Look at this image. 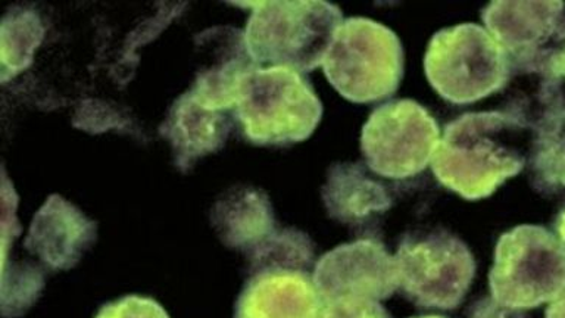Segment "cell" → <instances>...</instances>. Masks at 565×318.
Here are the masks:
<instances>
[{
	"mask_svg": "<svg viewBox=\"0 0 565 318\" xmlns=\"http://www.w3.org/2000/svg\"><path fill=\"white\" fill-rule=\"evenodd\" d=\"M527 128L501 110L467 113L446 124L431 159V170L445 188L467 201L497 192L524 170L519 141Z\"/></svg>",
	"mask_w": 565,
	"mask_h": 318,
	"instance_id": "1",
	"label": "cell"
},
{
	"mask_svg": "<svg viewBox=\"0 0 565 318\" xmlns=\"http://www.w3.org/2000/svg\"><path fill=\"white\" fill-rule=\"evenodd\" d=\"M250 8L245 30L247 52L258 66H287L309 73L322 65L343 13L316 0L234 3Z\"/></svg>",
	"mask_w": 565,
	"mask_h": 318,
	"instance_id": "2",
	"label": "cell"
},
{
	"mask_svg": "<svg viewBox=\"0 0 565 318\" xmlns=\"http://www.w3.org/2000/svg\"><path fill=\"white\" fill-rule=\"evenodd\" d=\"M233 115L250 144L289 146L316 131L322 104L303 73L255 66L243 80Z\"/></svg>",
	"mask_w": 565,
	"mask_h": 318,
	"instance_id": "3",
	"label": "cell"
},
{
	"mask_svg": "<svg viewBox=\"0 0 565 318\" xmlns=\"http://www.w3.org/2000/svg\"><path fill=\"white\" fill-rule=\"evenodd\" d=\"M331 86L353 104L395 95L404 77V47L395 31L370 18H348L322 61Z\"/></svg>",
	"mask_w": 565,
	"mask_h": 318,
	"instance_id": "4",
	"label": "cell"
},
{
	"mask_svg": "<svg viewBox=\"0 0 565 318\" xmlns=\"http://www.w3.org/2000/svg\"><path fill=\"white\" fill-rule=\"evenodd\" d=\"M490 295L502 307L525 311L552 303L565 290V246L542 225L503 233L489 273Z\"/></svg>",
	"mask_w": 565,
	"mask_h": 318,
	"instance_id": "5",
	"label": "cell"
},
{
	"mask_svg": "<svg viewBox=\"0 0 565 318\" xmlns=\"http://www.w3.org/2000/svg\"><path fill=\"white\" fill-rule=\"evenodd\" d=\"M424 71L441 99L468 105L501 92L510 64L488 30L466 22L433 35L424 56Z\"/></svg>",
	"mask_w": 565,
	"mask_h": 318,
	"instance_id": "6",
	"label": "cell"
},
{
	"mask_svg": "<svg viewBox=\"0 0 565 318\" xmlns=\"http://www.w3.org/2000/svg\"><path fill=\"white\" fill-rule=\"evenodd\" d=\"M395 259L402 292L422 308H457L476 276L470 247L445 230L408 234Z\"/></svg>",
	"mask_w": 565,
	"mask_h": 318,
	"instance_id": "7",
	"label": "cell"
},
{
	"mask_svg": "<svg viewBox=\"0 0 565 318\" xmlns=\"http://www.w3.org/2000/svg\"><path fill=\"white\" fill-rule=\"evenodd\" d=\"M439 141V124L413 99L380 105L361 131L366 166L374 174L392 180L409 179L426 170Z\"/></svg>",
	"mask_w": 565,
	"mask_h": 318,
	"instance_id": "8",
	"label": "cell"
},
{
	"mask_svg": "<svg viewBox=\"0 0 565 318\" xmlns=\"http://www.w3.org/2000/svg\"><path fill=\"white\" fill-rule=\"evenodd\" d=\"M486 30L510 66L558 65L565 49V3L492 2L481 9Z\"/></svg>",
	"mask_w": 565,
	"mask_h": 318,
	"instance_id": "9",
	"label": "cell"
},
{
	"mask_svg": "<svg viewBox=\"0 0 565 318\" xmlns=\"http://www.w3.org/2000/svg\"><path fill=\"white\" fill-rule=\"evenodd\" d=\"M321 303L340 298L384 300L399 289L395 256L377 239H360L327 252L312 273Z\"/></svg>",
	"mask_w": 565,
	"mask_h": 318,
	"instance_id": "10",
	"label": "cell"
},
{
	"mask_svg": "<svg viewBox=\"0 0 565 318\" xmlns=\"http://www.w3.org/2000/svg\"><path fill=\"white\" fill-rule=\"evenodd\" d=\"M95 221L77 206L52 194L31 221L25 250L51 269H71L96 242Z\"/></svg>",
	"mask_w": 565,
	"mask_h": 318,
	"instance_id": "11",
	"label": "cell"
},
{
	"mask_svg": "<svg viewBox=\"0 0 565 318\" xmlns=\"http://www.w3.org/2000/svg\"><path fill=\"white\" fill-rule=\"evenodd\" d=\"M234 318H322V303L308 272L264 269L250 274Z\"/></svg>",
	"mask_w": 565,
	"mask_h": 318,
	"instance_id": "12",
	"label": "cell"
},
{
	"mask_svg": "<svg viewBox=\"0 0 565 318\" xmlns=\"http://www.w3.org/2000/svg\"><path fill=\"white\" fill-rule=\"evenodd\" d=\"M233 119L188 91L171 105L159 132L170 141L175 167L189 172L199 159L218 152L228 139Z\"/></svg>",
	"mask_w": 565,
	"mask_h": 318,
	"instance_id": "13",
	"label": "cell"
},
{
	"mask_svg": "<svg viewBox=\"0 0 565 318\" xmlns=\"http://www.w3.org/2000/svg\"><path fill=\"white\" fill-rule=\"evenodd\" d=\"M501 113L534 131L565 109L563 73L558 65L510 66Z\"/></svg>",
	"mask_w": 565,
	"mask_h": 318,
	"instance_id": "14",
	"label": "cell"
},
{
	"mask_svg": "<svg viewBox=\"0 0 565 318\" xmlns=\"http://www.w3.org/2000/svg\"><path fill=\"white\" fill-rule=\"evenodd\" d=\"M212 225L225 246L250 254L276 230L271 202L256 188H234L212 208Z\"/></svg>",
	"mask_w": 565,
	"mask_h": 318,
	"instance_id": "15",
	"label": "cell"
},
{
	"mask_svg": "<svg viewBox=\"0 0 565 318\" xmlns=\"http://www.w3.org/2000/svg\"><path fill=\"white\" fill-rule=\"evenodd\" d=\"M321 197L331 219L352 225L364 224L393 205L386 188L371 179L361 163L352 162L331 166Z\"/></svg>",
	"mask_w": 565,
	"mask_h": 318,
	"instance_id": "16",
	"label": "cell"
},
{
	"mask_svg": "<svg viewBox=\"0 0 565 318\" xmlns=\"http://www.w3.org/2000/svg\"><path fill=\"white\" fill-rule=\"evenodd\" d=\"M530 181L536 192L550 197L565 190V109L545 119L532 132Z\"/></svg>",
	"mask_w": 565,
	"mask_h": 318,
	"instance_id": "17",
	"label": "cell"
},
{
	"mask_svg": "<svg viewBox=\"0 0 565 318\" xmlns=\"http://www.w3.org/2000/svg\"><path fill=\"white\" fill-rule=\"evenodd\" d=\"M44 29L34 11L13 8L2 22V82L29 68L35 49L42 43Z\"/></svg>",
	"mask_w": 565,
	"mask_h": 318,
	"instance_id": "18",
	"label": "cell"
},
{
	"mask_svg": "<svg viewBox=\"0 0 565 318\" xmlns=\"http://www.w3.org/2000/svg\"><path fill=\"white\" fill-rule=\"evenodd\" d=\"M249 274L264 269H300L309 272L313 263V245L308 234L295 229H276L250 254Z\"/></svg>",
	"mask_w": 565,
	"mask_h": 318,
	"instance_id": "19",
	"label": "cell"
},
{
	"mask_svg": "<svg viewBox=\"0 0 565 318\" xmlns=\"http://www.w3.org/2000/svg\"><path fill=\"white\" fill-rule=\"evenodd\" d=\"M96 318H170V316L157 300L130 295L104 305Z\"/></svg>",
	"mask_w": 565,
	"mask_h": 318,
	"instance_id": "20",
	"label": "cell"
},
{
	"mask_svg": "<svg viewBox=\"0 0 565 318\" xmlns=\"http://www.w3.org/2000/svg\"><path fill=\"white\" fill-rule=\"evenodd\" d=\"M322 318H392L379 300L340 298L322 303Z\"/></svg>",
	"mask_w": 565,
	"mask_h": 318,
	"instance_id": "21",
	"label": "cell"
},
{
	"mask_svg": "<svg viewBox=\"0 0 565 318\" xmlns=\"http://www.w3.org/2000/svg\"><path fill=\"white\" fill-rule=\"evenodd\" d=\"M467 318H524V312L502 307L490 296L472 304Z\"/></svg>",
	"mask_w": 565,
	"mask_h": 318,
	"instance_id": "22",
	"label": "cell"
},
{
	"mask_svg": "<svg viewBox=\"0 0 565 318\" xmlns=\"http://www.w3.org/2000/svg\"><path fill=\"white\" fill-rule=\"evenodd\" d=\"M545 318H565V290L550 303L546 308Z\"/></svg>",
	"mask_w": 565,
	"mask_h": 318,
	"instance_id": "23",
	"label": "cell"
},
{
	"mask_svg": "<svg viewBox=\"0 0 565 318\" xmlns=\"http://www.w3.org/2000/svg\"><path fill=\"white\" fill-rule=\"evenodd\" d=\"M554 227L556 236H558L561 243L565 246V206L559 211V214L556 215Z\"/></svg>",
	"mask_w": 565,
	"mask_h": 318,
	"instance_id": "24",
	"label": "cell"
},
{
	"mask_svg": "<svg viewBox=\"0 0 565 318\" xmlns=\"http://www.w3.org/2000/svg\"><path fill=\"white\" fill-rule=\"evenodd\" d=\"M561 73H563V77H565V49L563 52V56H561Z\"/></svg>",
	"mask_w": 565,
	"mask_h": 318,
	"instance_id": "25",
	"label": "cell"
},
{
	"mask_svg": "<svg viewBox=\"0 0 565 318\" xmlns=\"http://www.w3.org/2000/svg\"><path fill=\"white\" fill-rule=\"evenodd\" d=\"M415 318H445L440 316H424V317H415Z\"/></svg>",
	"mask_w": 565,
	"mask_h": 318,
	"instance_id": "26",
	"label": "cell"
}]
</instances>
